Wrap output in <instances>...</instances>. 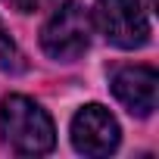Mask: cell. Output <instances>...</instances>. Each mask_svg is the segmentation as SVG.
<instances>
[{
	"label": "cell",
	"mask_w": 159,
	"mask_h": 159,
	"mask_svg": "<svg viewBox=\"0 0 159 159\" xmlns=\"http://www.w3.org/2000/svg\"><path fill=\"white\" fill-rule=\"evenodd\" d=\"M91 13L75 3V0H66L53 10V16L44 22L41 28V47L50 59L59 62H72L78 59L88 47H91Z\"/></svg>",
	"instance_id": "7a4b0ae2"
},
{
	"label": "cell",
	"mask_w": 159,
	"mask_h": 159,
	"mask_svg": "<svg viewBox=\"0 0 159 159\" xmlns=\"http://www.w3.org/2000/svg\"><path fill=\"white\" fill-rule=\"evenodd\" d=\"M156 84L159 75L153 66H125L112 75V94L131 116H153L156 109Z\"/></svg>",
	"instance_id": "5b68a950"
},
{
	"label": "cell",
	"mask_w": 159,
	"mask_h": 159,
	"mask_svg": "<svg viewBox=\"0 0 159 159\" xmlns=\"http://www.w3.org/2000/svg\"><path fill=\"white\" fill-rule=\"evenodd\" d=\"M91 25L119 50H140L150 41V19L140 0H97Z\"/></svg>",
	"instance_id": "3957f363"
},
{
	"label": "cell",
	"mask_w": 159,
	"mask_h": 159,
	"mask_svg": "<svg viewBox=\"0 0 159 159\" xmlns=\"http://www.w3.org/2000/svg\"><path fill=\"white\" fill-rule=\"evenodd\" d=\"M7 3L16 10V13H38V10H44L50 0H7Z\"/></svg>",
	"instance_id": "8992f818"
},
{
	"label": "cell",
	"mask_w": 159,
	"mask_h": 159,
	"mask_svg": "<svg viewBox=\"0 0 159 159\" xmlns=\"http://www.w3.org/2000/svg\"><path fill=\"white\" fill-rule=\"evenodd\" d=\"M119 122L116 116L100 106V103H88L75 112L72 119V147L81 156H109L119 147Z\"/></svg>",
	"instance_id": "277c9868"
},
{
	"label": "cell",
	"mask_w": 159,
	"mask_h": 159,
	"mask_svg": "<svg viewBox=\"0 0 159 159\" xmlns=\"http://www.w3.org/2000/svg\"><path fill=\"white\" fill-rule=\"evenodd\" d=\"M0 131H3V140L22 156L50 153L56 143V128H53V119L47 116V109L22 94L3 97V103H0Z\"/></svg>",
	"instance_id": "6da1fadb"
}]
</instances>
